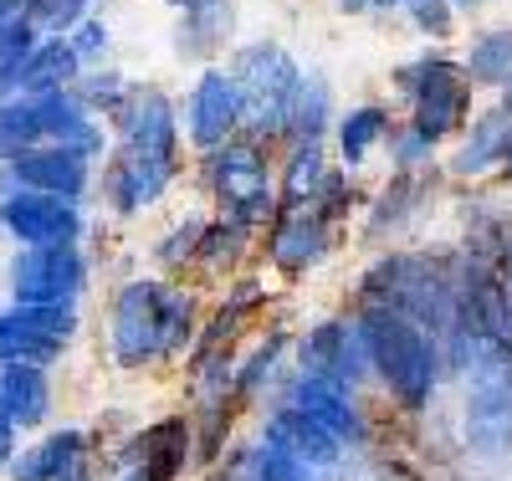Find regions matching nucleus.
Returning a JSON list of instances; mask_svg holds the SVG:
<instances>
[{"instance_id":"1","label":"nucleus","mask_w":512,"mask_h":481,"mask_svg":"<svg viewBox=\"0 0 512 481\" xmlns=\"http://www.w3.org/2000/svg\"><path fill=\"white\" fill-rule=\"evenodd\" d=\"M359 338L369 348V369L390 384L405 410H425L441 384V343L395 308H359Z\"/></svg>"},{"instance_id":"2","label":"nucleus","mask_w":512,"mask_h":481,"mask_svg":"<svg viewBox=\"0 0 512 481\" xmlns=\"http://www.w3.org/2000/svg\"><path fill=\"white\" fill-rule=\"evenodd\" d=\"M236 93H241V128L251 139H277L287 134V108H292V93L297 82H303V72H297V62L272 47V41H262V47H246L241 62H236Z\"/></svg>"},{"instance_id":"3","label":"nucleus","mask_w":512,"mask_h":481,"mask_svg":"<svg viewBox=\"0 0 512 481\" xmlns=\"http://www.w3.org/2000/svg\"><path fill=\"white\" fill-rule=\"evenodd\" d=\"M210 185H216L221 195V210H226V221L241 226V231H256V226H267V215L277 205L272 195V174H267V159L262 149H256L251 139H231L226 149L210 154Z\"/></svg>"},{"instance_id":"4","label":"nucleus","mask_w":512,"mask_h":481,"mask_svg":"<svg viewBox=\"0 0 512 481\" xmlns=\"http://www.w3.org/2000/svg\"><path fill=\"white\" fill-rule=\"evenodd\" d=\"M395 82H400V93L415 103V123L410 128L425 144L446 139L451 128L466 118V103H472L466 98V72L456 62H446V57H420V62L400 67Z\"/></svg>"},{"instance_id":"5","label":"nucleus","mask_w":512,"mask_h":481,"mask_svg":"<svg viewBox=\"0 0 512 481\" xmlns=\"http://www.w3.org/2000/svg\"><path fill=\"white\" fill-rule=\"evenodd\" d=\"M461 435L477 456H507L512 451V359L497 354L466 379L461 405Z\"/></svg>"},{"instance_id":"6","label":"nucleus","mask_w":512,"mask_h":481,"mask_svg":"<svg viewBox=\"0 0 512 481\" xmlns=\"http://www.w3.org/2000/svg\"><path fill=\"white\" fill-rule=\"evenodd\" d=\"M164 282H128L113 302V354L118 364L139 369L159 354H169L164 343Z\"/></svg>"},{"instance_id":"7","label":"nucleus","mask_w":512,"mask_h":481,"mask_svg":"<svg viewBox=\"0 0 512 481\" xmlns=\"http://www.w3.org/2000/svg\"><path fill=\"white\" fill-rule=\"evenodd\" d=\"M11 292L21 308H57L82 292V256L72 246H31L16 272H11Z\"/></svg>"},{"instance_id":"8","label":"nucleus","mask_w":512,"mask_h":481,"mask_svg":"<svg viewBox=\"0 0 512 481\" xmlns=\"http://www.w3.org/2000/svg\"><path fill=\"white\" fill-rule=\"evenodd\" d=\"M297 359H303V374L344 384V389H354V384H364V374H374L369 348L359 338V323H344V318L318 323L303 343H297Z\"/></svg>"},{"instance_id":"9","label":"nucleus","mask_w":512,"mask_h":481,"mask_svg":"<svg viewBox=\"0 0 512 481\" xmlns=\"http://www.w3.org/2000/svg\"><path fill=\"white\" fill-rule=\"evenodd\" d=\"M241 128V93H236V77L221 67H205L195 93H190V144L216 154L236 139Z\"/></svg>"},{"instance_id":"10","label":"nucleus","mask_w":512,"mask_h":481,"mask_svg":"<svg viewBox=\"0 0 512 481\" xmlns=\"http://www.w3.org/2000/svg\"><path fill=\"white\" fill-rule=\"evenodd\" d=\"M287 405H292L297 415H308L313 425H323L338 446H364V435H369L364 410H359V400H354V389H344V384H328V379H313V374H297Z\"/></svg>"},{"instance_id":"11","label":"nucleus","mask_w":512,"mask_h":481,"mask_svg":"<svg viewBox=\"0 0 512 481\" xmlns=\"http://www.w3.org/2000/svg\"><path fill=\"white\" fill-rule=\"evenodd\" d=\"M11 236H21L26 246H72L77 231H82V215L72 200H57V195H31V190H16L0 210Z\"/></svg>"},{"instance_id":"12","label":"nucleus","mask_w":512,"mask_h":481,"mask_svg":"<svg viewBox=\"0 0 512 481\" xmlns=\"http://www.w3.org/2000/svg\"><path fill=\"white\" fill-rule=\"evenodd\" d=\"M262 441H267L272 451L292 456V461H303V466L323 471V476H328L338 461H344V446H338L323 425H313L308 415H297L292 405H282V410H272V415H267Z\"/></svg>"},{"instance_id":"13","label":"nucleus","mask_w":512,"mask_h":481,"mask_svg":"<svg viewBox=\"0 0 512 481\" xmlns=\"http://www.w3.org/2000/svg\"><path fill=\"white\" fill-rule=\"evenodd\" d=\"M11 185L31 190V195H57V200H77L88 185V159H77L67 149H31L21 159H11Z\"/></svg>"},{"instance_id":"14","label":"nucleus","mask_w":512,"mask_h":481,"mask_svg":"<svg viewBox=\"0 0 512 481\" xmlns=\"http://www.w3.org/2000/svg\"><path fill=\"white\" fill-rule=\"evenodd\" d=\"M169 180H175V159H159V154H139V149H123L118 164L108 169V195L123 215H134L144 205H154Z\"/></svg>"},{"instance_id":"15","label":"nucleus","mask_w":512,"mask_h":481,"mask_svg":"<svg viewBox=\"0 0 512 481\" xmlns=\"http://www.w3.org/2000/svg\"><path fill=\"white\" fill-rule=\"evenodd\" d=\"M123 123V149H139V154H159V159H175V108H169L159 93H128V103L118 108Z\"/></svg>"},{"instance_id":"16","label":"nucleus","mask_w":512,"mask_h":481,"mask_svg":"<svg viewBox=\"0 0 512 481\" xmlns=\"http://www.w3.org/2000/svg\"><path fill=\"white\" fill-rule=\"evenodd\" d=\"M328 251V221H323V210L318 205H303V210H292L277 221L272 231V261L287 272H303V267H318Z\"/></svg>"},{"instance_id":"17","label":"nucleus","mask_w":512,"mask_h":481,"mask_svg":"<svg viewBox=\"0 0 512 481\" xmlns=\"http://www.w3.org/2000/svg\"><path fill=\"white\" fill-rule=\"evenodd\" d=\"M190 461V420H159L139 441V481H175Z\"/></svg>"},{"instance_id":"18","label":"nucleus","mask_w":512,"mask_h":481,"mask_svg":"<svg viewBox=\"0 0 512 481\" xmlns=\"http://www.w3.org/2000/svg\"><path fill=\"white\" fill-rule=\"evenodd\" d=\"M16 481H67L72 471H82V430H52L41 446H31L16 466Z\"/></svg>"},{"instance_id":"19","label":"nucleus","mask_w":512,"mask_h":481,"mask_svg":"<svg viewBox=\"0 0 512 481\" xmlns=\"http://www.w3.org/2000/svg\"><path fill=\"white\" fill-rule=\"evenodd\" d=\"M0 415L21 430L47 415V379H41V369H31V364L0 369Z\"/></svg>"},{"instance_id":"20","label":"nucleus","mask_w":512,"mask_h":481,"mask_svg":"<svg viewBox=\"0 0 512 481\" xmlns=\"http://www.w3.org/2000/svg\"><path fill=\"white\" fill-rule=\"evenodd\" d=\"M77 72H82V57L72 52V41H41V47L31 52V62H26V72H21V87L31 98L67 93V87L77 82Z\"/></svg>"},{"instance_id":"21","label":"nucleus","mask_w":512,"mask_h":481,"mask_svg":"<svg viewBox=\"0 0 512 481\" xmlns=\"http://www.w3.org/2000/svg\"><path fill=\"white\" fill-rule=\"evenodd\" d=\"M328 82L318 72H303V82H297V93H292V108H287V139L292 144H318L323 139V128H328Z\"/></svg>"},{"instance_id":"22","label":"nucleus","mask_w":512,"mask_h":481,"mask_svg":"<svg viewBox=\"0 0 512 481\" xmlns=\"http://www.w3.org/2000/svg\"><path fill=\"white\" fill-rule=\"evenodd\" d=\"M507 144H512V113H507V108L482 113V118L472 123V139H466L461 154H456V174H477V169H487V164H502Z\"/></svg>"},{"instance_id":"23","label":"nucleus","mask_w":512,"mask_h":481,"mask_svg":"<svg viewBox=\"0 0 512 481\" xmlns=\"http://www.w3.org/2000/svg\"><path fill=\"white\" fill-rule=\"evenodd\" d=\"M461 72L472 77V82H487V87H512V26L477 36Z\"/></svg>"},{"instance_id":"24","label":"nucleus","mask_w":512,"mask_h":481,"mask_svg":"<svg viewBox=\"0 0 512 481\" xmlns=\"http://www.w3.org/2000/svg\"><path fill=\"white\" fill-rule=\"evenodd\" d=\"M328 164H323V144H297L292 149V164H287V185H282V195H287V205L292 210H303V205H313L323 190H328Z\"/></svg>"},{"instance_id":"25","label":"nucleus","mask_w":512,"mask_h":481,"mask_svg":"<svg viewBox=\"0 0 512 481\" xmlns=\"http://www.w3.org/2000/svg\"><path fill=\"white\" fill-rule=\"evenodd\" d=\"M231 476H236V481H323V471H313V466H303V461L272 451L267 441H256L251 451H241Z\"/></svg>"},{"instance_id":"26","label":"nucleus","mask_w":512,"mask_h":481,"mask_svg":"<svg viewBox=\"0 0 512 481\" xmlns=\"http://www.w3.org/2000/svg\"><path fill=\"white\" fill-rule=\"evenodd\" d=\"M384 134H390V113H384L379 103L349 108L344 118H338V154H344V164H359Z\"/></svg>"},{"instance_id":"27","label":"nucleus","mask_w":512,"mask_h":481,"mask_svg":"<svg viewBox=\"0 0 512 481\" xmlns=\"http://www.w3.org/2000/svg\"><path fill=\"white\" fill-rule=\"evenodd\" d=\"M277 359H282V338H267V343L256 348V354L236 369V384H231V389H236V395H251V389L262 384V374H272V364H277Z\"/></svg>"},{"instance_id":"28","label":"nucleus","mask_w":512,"mask_h":481,"mask_svg":"<svg viewBox=\"0 0 512 481\" xmlns=\"http://www.w3.org/2000/svg\"><path fill=\"white\" fill-rule=\"evenodd\" d=\"M200 236H205V221H185V226H175V231H169V236L159 241V261H164V267H180V261H195Z\"/></svg>"},{"instance_id":"29","label":"nucleus","mask_w":512,"mask_h":481,"mask_svg":"<svg viewBox=\"0 0 512 481\" xmlns=\"http://www.w3.org/2000/svg\"><path fill=\"white\" fill-rule=\"evenodd\" d=\"M415 11V26L420 31H431V36H446L451 31V0H420V6H410Z\"/></svg>"},{"instance_id":"30","label":"nucleus","mask_w":512,"mask_h":481,"mask_svg":"<svg viewBox=\"0 0 512 481\" xmlns=\"http://www.w3.org/2000/svg\"><path fill=\"white\" fill-rule=\"evenodd\" d=\"M108 47V31H103V21H82L77 26V36H72V52L82 57V62H88V57H98Z\"/></svg>"},{"instance_id":"31","label":"nucleus","mask_w":512,"mask_h":481,"mask_svg":"<svg viewBox=\"0 0 512 481\" xmlns=\"http://www.w3.org/2000/svg\"><path fill=\"white\" fill-rule=\"evenodd\" d=\"M410 195H415L410 174H400V180H395V200L384 195V205H379V215H374V221H379V226H400V215H405V200H410Z\"/></svg>"},{"instance_id":"32","label":"nucleus","mask_w":512,"mask_h":481,"mask_svg":"<svg viewBox=\"0 0 512 481\" xmlns=\"http://www.w3.org/2000/svg\"><path fill=\"white\" fill-rule=\"evenodd\" d=\"M390 149H395V159H400V164H415V159H431V149H436V144H425V139L415 134V128H405V134H400Z\"/></svg>"},{"instance_id":"33","label":"nucleus","mask_w":512,"mask_h":481,"mask_svg":"<svg viewBox=\"0 0 512 481\" xmlns=\"http://www.w3.org/2000/svg\"><path fill=\"white\" fill-rule=\"evenodd\" d=\"M175 6L190 16V11H205V6H221V0H175Z\"/></svg>"},{"instance_id":"34","label":"nucleus","mask_w":512,"mask_h":481,"mask_svg":"<svg viewBox=\"0 0 512 481\" xmlns=\"http://www.w3.org/2000/svg\"><path fill=\"white\" fill-rule=\"evenodd\" d=\"M369 6H395V0H369Z\"/></svg>"},{"instance_id":"35","label":"nucleus","mask_w":512,"mask_h":481,"mask_svg":"<svg viewBox=\"0 0 512 481\" xmlns=\"http://www.w3.org/2000/svg\"><path fill=\"white\" fill-rule=\"evenodd\" d=\"M410 6H420V0H410Z\"/></svg>"},{"instance_id":"36","label":"nucleus","mask_w":512,"mask_h":481,"mask_svg":"<svg viewBox=\"0 0 512 481\" xmlns=\"http://www.w3.org/2000/svg\"><path fill=\"white\" fill-rule=\"evenodd\" d=\"M507 292H512V282H507Z\"/></svg>"}]
</instances>
